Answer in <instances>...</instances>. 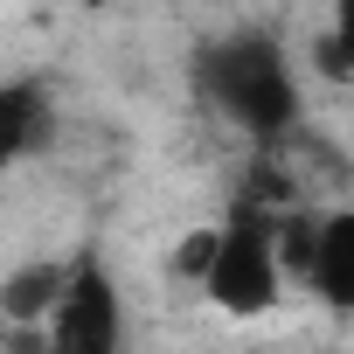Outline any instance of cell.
<instances>
[{"label": "cell", "instance_id": "8992f818", "mask_svg": "<svg viewBox=\"0 0 354 354\" xmlns=\"http://www.w3.org/2000/svg\"><path fill=\"white\" fill-rule=\"evenodd\" d=\"M70 292V257H21L0 278V326H49Z\"/></svg>", "mask_w": 354, "mask_h": 354}, {"label": "cell", "instance_id": "277c9868", "mask_svg": "<svg viewBox=\"0 0 354 354\" xmlns=\"http://www.w3.org/2000/svg\"><path fill=\"white\" fill-rule=\"evenodd\" d=\"M49 354H125V285L97 243L70 250V292L49 319Z\"/></svg>", "mask_w": 354, "mask_h": 354}, {"label": "cell", "instance_id": "3957f363", "mask_svg": "<svg viewBox=\"0 0 354 354\" xmlns=\"http://www.w3.org/2000/svg\"><path fill=\"white\" fill-rule=\"evenodd\" d=\"M285 271L333 319H354V202L340 209H285Z\"/></svg>", "mask_w": 354, "mask_h": 354}, {"label": "cell", "instance_id": "6da1fadb", "mask_svg": "<svg viewBox=\"0 0 354 354\" xmlns=\"http://www.w3.org/2000/svg\"><path fill=\"white\" fill-rule=\"evenodd\" d=\"M188 91L202 97L209 118H223L230 132H243L250 146H285L306 125V84L292 49L271 28H230L195 42L188 56Z\"/></svg>", "mask_w": 354, "mask_h": 354}, {"label": "cell", "instance_id": "52a82bcc", "mask_svg": "<svg viewBox=\"0 0 354 354\" xmlns=\"http://www.w3.org/2000/svg\"><path fill=\"white\" fill-rule=\"evenodd\" d=\"M313 49H319L313 70H319L326 84H354V0H340V8L326 15V28H319Z\"/></svg>", "mask_w": 354, "mask_h": 354}, {"label": "cell", "instance_id": "ba28073f", "mask_svg": "<svg viewBox=\"0 0 354 354\" xmlns=\"http://www.w3.org/2000/svg\"><path fill=\"white\" fill-rule=\"evenodd\" d=\"M209 257H216V223H195L181 243H174V257H167V278H174V285H188V292H202V278H209Z\"/></svg>", "mask_w": 354, "mask_h": 354}, {"label": "cell", "instance_id": "5b68a950", "mask_svg": "<svg viewBox=\"0 0 354 354\" xmlns=\"http://www.w3.org/2000/svg\"><path fill=\"white\" fill-rule=\"evenodd\" d=\"M56 132H63V111L42 77H0V174L42 160Z\"/></svg>", "mask_w": 354, "mask_h": 354}, {"label": "cell", "instance_id": "7a4b0ae2", "mask_svg": "<svg viewBox=\"0 0 354 354\" xmlns=\"http://www.w3.org/2000/svg\"><path fill=\"white\" fill-rule=\"evenodd\" d=\"M285 209L257 202L250 188L230 195V209L216 216V257H209V278H202V299L223 313V319H271L285 306Z\"/></svg>", "mask_w": 354, "mask_h": 354}]
</instances>
